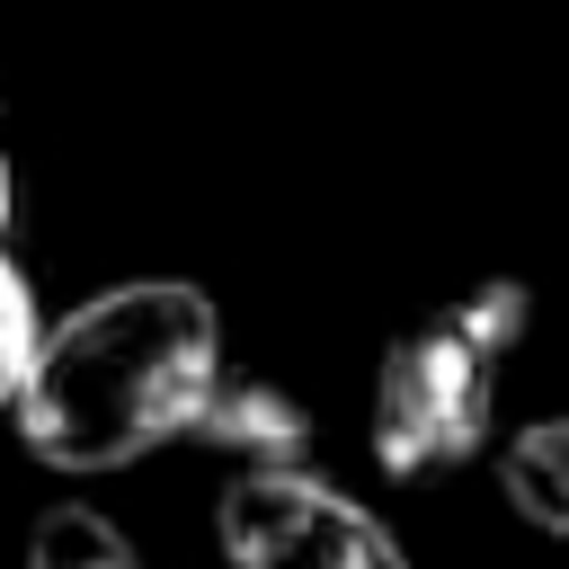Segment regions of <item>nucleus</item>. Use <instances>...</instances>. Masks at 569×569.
<instances>
[{"mask_svg":"<svg viewBox=\"0 0 569 569\" xmlns=\"http://www.w3.org/2000/svg\"><path fill=\"white\" fill-rule=\"evenodd\" d=\"M222 382V320L187 276H133L62 311L18 391V445L44 471H124L196 436Z\"/></svg>","mask_w":569,"mask_h":569,"instance_id":"nucleus-1","label":"nucleus"},{"mask_svg":"<svg viewBox=\"0 0 569 569\" xmlns=\"http://www.w3.org/2000/svg\"><path fill=\"white\" fill-rule=\"evenodd\" d=\"M533 320V293L516 276L471 284L462 302L409 320L373 365V462L391 480H436L489 445L507 356Z\"/></svg>","mask_w":569,"mask_h":569,"instance_id":"nucleus-2","label":"nucleus"},{"mask_svg":"<svg viewBox=\"0 0 569 569\" xmlns=\"http://www.w3.org/2000/svg\"><path fill=\"white\" fill-rule=\"evenodd\" d=\"M231 569H409L391 525L320 471H240L213 507Z\"/></svg>","mask_w":569,"mask_h":569,"instance_id":"nucleus-3","label":"nucleus"},{"mask_svg":"<svg viewBox=\"0 0 569 569\" xmlns=\"http://www.w3.org/2000/svg\"><path fill=\"white\" fill-rule=\"evenodd\" d=\"M196 445H222V453H240L249 471H302V453H311V427H302V409L276 391V382H213V400H204V418H196Z\"/></svg>","mask_w":569,"mask_h":569,"instance_id":"nucleus-4","label":"nucleus"},{"mask_svg":"<svg viewBox=\"0 0 569 569\" xmlns=\"http://www.w3.org/2000/svg\"><path fill=\"white\" fill-rule=\"evenodd\" d=\"M498 489H507V507H516L533 533L569 542V418L516 427L507 453H498Z\"/></svg>","mask_w":569,"mask_h":569,"instance_id":"nucleus-5","label":"nucleus"},{"mask_svg":"<svg viewBox=\"0 0 569 569\" xmlns=\"http://www.w3.org/2000/svg\"><path fill=\"white\" fill-rule=\"evenodd\" d=\"M27 569H142L133 560V542H124V525H107L98 507H44L36 516V533H27Z\"/></svg>","mask_w":569,"mask_h":569,"instance_id":"nucleus-6","label":"nucleus"},{"mask_svg":"<svg viewBox=\"0 0 569 569\" xmlns=\"http://www.w3.org/2000/svg\"><path fill=\"white\" fill-rule=\"evenodd\" d=\"M36 347H44L36 284L0 258V409H18V391H27V373H36Z\"/></svg>","mask_w":569,"mask_h":569,"instance_id":"nucleus-7","label":"nucleus"},{"mask_svg":"<svg viewBox=\"0 0 569 569\" xmlns=\"http://www.w3.org/2000/svg\"><path fill=\"white\" fill-rule=\"evenodd\" d=\"M0 231H9V151H0Z\"/></svg>","mask_w":569,"mask_h":569,"instance_id":"nucleus-8","label":"nucleus"}]
</instances>
